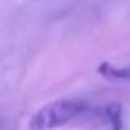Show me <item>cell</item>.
Here are the masks:
<instances>
[{"label": "cell", "mask_w": 130, "mask_h": 130, "mask_svg": "<svg viewBox=\"0 0 130 130\" xmlns=\"http://www.w3.org/2000/svg\"><path fill=\"white\" fill-rule=\"evenodd\" d=\"M86 110V102L77 99H58L46 104L31 115L28 130H53L79 117Z\"/></svg>", "instance_id": "1"}, {"label": "cell", "mask_w": 130, "mask_h": 130, "mask_svg": "<svg viewBox=\"0 0 130 130\" xmlns=\"http://www.w3.org/2000/svg\"><path fill=\"white\" fill-rule=\"evenodd\" d=\"M97 73L102 77L110 81H128L130 79V66L125 68H115L109 61H102L97 68Z\"/></svg>", "instance_id": "2"}, {"label": "cell", "mask_w": 130, "mask_h": 130, "mask_svg": "<svg viewBox=\"0 0 130 130\" xmlns=\"http://www.w3.org/2000/svg\"><path fill=\"white\" fill-rule=\"evenodd\" d=\"M104 115L107 119L112 130H122V105L112 102L104 109Z\"/></svg>", "instance_id": "3"}]
</instances>
